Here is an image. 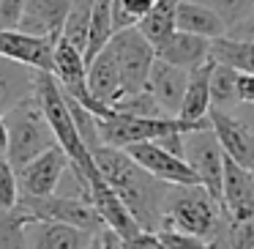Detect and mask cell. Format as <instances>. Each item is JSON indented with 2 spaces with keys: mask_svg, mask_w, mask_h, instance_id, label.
<instances>
[{
  "mask_svg": "<svg viewBox=\"0 0 254 249\" xmlns=\"http://www.w3.org/2000/svg\"><path fill=\"white\" fill-rule=\"evenodd\" d=\"M202 6H208L210 11H216L224 19L227 30L241 28V25L254 19V0H197Z\"/></svg>",
  "mask_w": 254,
  "mask_h": 249,
  "instance_id": "31",
  "label": "cell"
},
{
  "mask_svg": "<svg viewBox=\"0 0 254 249\" xmlns=\"http://www.w3.org/2000/svg\"><path fill=\"white\" fill-rule=\"evenodd\" d=\"M88 249H112V230L110 227H104L101 233H96Z\"/></svg>",
  "mask_w": 254,
  "mask_h": 249,
  "instance_id": "39",
  "label": "cell"
},
{
  "mask_svg": "<svg viewBox=\"0 0 254 249\" xmlns=\"http://www.w3.org/2000/svg\"><path fill=\"white\" fill-rule=\"evenodd\" d=\"M33 216L28 211L17 208H0V249H28L25 230Z\"/></svg>",
  "mask_w": 254,
  "mask_h": 249,
  "instance_id": "30",
  "label": "cell"
},
{
  "mask_svg": "<svg viewBox=\"0 0 254 249\" xmlns=\"http://www.w3.org/2000/svg\"><path fill=\"white\" fill-rule=\"evenodd\" d=\"M178 3H181V0H156V6L150 8V14L137 25L139 33H142L156 50L178 30Z\"/></svg>",
  "mask_w": 254,
  "mask_h": 249,
  "instance_id": "24",
  "label": "cell"
},
{
  "mask_svg": "<svg viewBox=\"0 0 254 249\" xmlns=\"http://www.w3.org/2000/svg\"><path fill=\"white\" fill-rule=\"evenodd\" d=\"M71 159L66 156V151L61 145H52L50 151H44L41 156H36L33 162L17 170L19 175V192L28 194V197H47V194H55L61 186L63 172L68 170Z\"/></svg>",
  "mask_w": 254,
  "mask_h": 249,
  "instance_id": "11",
  "label": "cell"
},
{
  "mask_svg": "<svg viewBox=\"0 0 254 249\" xmlns=\"http://www.w3.org/2000/svg\"><path fill=\"white\" fill-rule=\"evenodd\" d=\"M88 85H90V93L99 104L115 110V104L126 96L123 90V80H121V69H118V61L112 55V50L107 47L104 52L93 58L88 63Z\"/></svg>",
  "mask_w": 254,
  "mask_h": 249,
  "instance_id": "20",
  "label": "cell"
},
{
  "mask_svg": "<svg viewBox=\"0 0 254 249\" xmlns=\"http://www.w3.org/2000/svg\"><path fill=\"white\" fill-rule=\"evenodd\" d=\"M178 30L202 36V39H210V41L227 36L224 19L216 11H210L208 6L197 3V0H181L178 3Z\"/></svg>",
  "mask_w": 254,
  "mask_h": 249,
  "instance_id": "23",
  "label": "cell"
},
{
  "mask_svg": "<svg viewBox=\"0 0 254 249\" xmlns=\"http://www.w3.org/2000/svg\"><path fill=\"white\" fill-rule=\"evenodd\" d=\"M210 55L216 63L232 66L235 72L254 74V41L252 39H235V36H221L210 41Z\"/></svg>",
  "mask_w": 254,
  "mask_h": 249,
  "instance_id": "25",
  "label": "cell"
},
{
  "mask_svg": "<svg viewBox=\"0 0 254 249\" xmlns=\"http://www.w3.org/2000/svg\"><path fill=\"white\" fill-rule=\"evenodd\" d=\"M115 36V25H112V3L110 0H99L93 8V19H90V33H88V47H85V61H93L99 52L107 50V44Z\"/></svg>",
  "mask_w": 254,
  "mask_h": 249,
  "instance_id": "29",
  "label": "cell"
},
{
  "mask_svg": "<svg viewBox=\"0 0 254 249\" xmlns=\"http://www.w3.org/2000/svg\"><path fill=\"white\" fill-rule=\"evenodd\" d=\"M210 126V118L205 123H189L181 118H134L123 112H112L110 118H99V137L104 145L112 148H128L134 143H150L175 132H194V129Z\"/></svg>",
  "mask_w": 254,
  "mask_h": 249,
  "instance_id": "5",
  "label": "cell"
},
{
  "mask_svg": "<svg viewBox=\"0 0 254 249\" xmlns=\"http://www.w3.org/2000/svg\"><path fill=\"white\" fill-rule=\"evenodd\" d=\"M210 69H213V61L205 63L202 69H194L189 72V85L186 93H183V104L178 118L189 123H205L210 112Z\"/></svg>",
  "mask_w": 254,
  "mask_h": 249,
  "instance_id": "22",
  "label": "cell"
},
{
  "mask_svg": "<svg viewBox=\"0 0 254 249\" xmlns=\"http://www.w3.org/2000/svg\"><path fill=\"white\" fill-rule=\"evenodd\" d=\"M96 233L82 230L63 222H47V219H30L25 230L28 249H88Z\"/></svg>",
  "mask_w": 254,
  "mask_h": 249,
  "instance_id": "16",
  "label": "cell"
},
{
  "mask_svg": "<svg viewBox=\"0 0 254 249\" xmlns=\"http://www.w3.org/2000/svg\"><path fill=\"white\" fill-rule=\"evenodd\" d=\"M36 93V69L17 63L11 58H0V115L30 99Z\"/></svg>",
  "mask_w": 254,
  "mask_h": 249,
  "instance_id": "21",
  "label": "cell"
},
{
  "mask_svg": "<svg viewBox=\"0 0 254 249\" xmlns=\"http://www.w3.org/2000/svg\"><path fill=\"white\" fill-rule=\"evenodd\" d=\"M238 101V72L232 66L216 63L210 69V107L216 110H235Z\"/></svg>",
  "mask_w": 254,
  "mask_h": 249,
  "instance_id": "27",
  "label": "cell"
},
{
  "mask_svg": "<svg viewBox=\"0 0 254 249\" xmlns=\"http://www.w3.org/2000/svg\"><path fill=\"white\" fill-rule=\"evenodd\" d=\"M252 41H254V36H252Z\"/></svg>",
  "mask_w": 254,
  "mask_h": 249,
  "instance_id": "42",
  "label": "cell"
},
{
  "mask_svg": "<svg viewBox=\"0 0 254 249\" xmlns=\"http://www.w3.org/2000/svg\"><path fill=\"white\" fill-rule=\"evenodd\" d=\"M232 112H235V115H241L243 121L249 123V129L254 132V104H238Z\"/></svg>",
  "mask_w": 254,
  "mask_h": 249,
  "instance_id": "40",
  "label": "cell"
},
{
  "mask_svg": "<svg viewBox=\"0 0 254 249\" xmlns=\"http://www.w3.org/2000/svg\"><path fill=\"white\" fill-rule=\"evenodd\" d=\"M159 238L167 244V249H210L208 247V238L202 236H194V233H183V230H159Z\"/></svg>",
  "mask_w": 254,
  "mask_h": 249,
  "instance_id": "35",
  "label": "cell"
},
{
  "mask_svg": "<svg viewBox=\"0 0 254 249\" xmlns=\"http://www.w3.org/2000/svg\"><path fill=\"white\" fill-rule=\"evenodd\" d=\"M208 118H210V126H213L216 137H219V145L224 148V154L232 162L252 170L254 167V132L249 129V123L241 115H235V112L216 110V107H210Z\"/></svg>",
  "mask_w": 254,
  "mask_h": 249,
  "instance_id": "14",
  "label": "cell"
},
{
  "mask_svg": "<svg viewBox=\"0 0 254 249\" xmlns=\"http://www.w3.org/2000/svg\"><path fill=\"white\" fill-rule=\"evenodd\" d=\"M221 208L230 219H254V172L230 156L224 159Z\"/></svg>",
  "mask_w": 254,
  "mask_h": 249,
  "instance_id": "15",
  "label": "cell"
},
{
  "mask_svg": "<svg viewBox=\"0 0 254 249\" xmlns=\"http://www.w3.org/2000/svg\"><path fill=\"white\" fill-rule=\"evenodd\" d=\"M183 145H186V154L183 159L194 167L199 183L213 194L221 203V181H224V148L219 145V137H216L213 126L205 129H194V132L183 134Z\"/></svg>",
  "mask_w": 254,
  "mask_h": 249,
  "instance_id": "9",
  "label": "cell"
},
{
  "mask_svg": "<svg viewBox=\"0 0 254 249\" xmlns=\"http://www.w3.org/2000/svg\"><path fill=\"white\" fill-rule=\"evenodd\" d=\"M156 58L183 69V72H194V69H202L205 63L213 61V55H210V39L175 30V33L156 50Z\"/></svg>",
  "mask_w": 254,
  "mask_h": 249,
  "instance_id": "19",
  "label": "cell"
},
{
  "mask_svg": "<svg viewBox=\"0 0 254 249\" xmlns=\"http://www.w3.org/2000/svg\"><path fill=\"white\" fill-rule=\"evenodd\" d=\"M52 74L58 77L63 93H66L68 99H74L77 104H82L85 110H90L96 118H110L112 112H115V110H110V107L99 104V101L93 99L90 85H88V61H85L82 52H79L77 47H71L66 39L55 41V69H52Z\"/></svg>",
  "mask_w": 254,
  "mask_h": 249,
  "instance_id": "8",
  "label": "cell"
},
{
  "mask_svg": "<svg viewBox=\"0 0 254 249\" xmlns=\"http://www.w3.org/2000/svg\"><path fill=\"white\" fill-rule=\"evenodd\" d=\"M210 249H254V219H230L221 216L219 227L208 238Z\"/></svg>",
  "mask_w": 254,
  "mask_h": 249,
  "instance_id": "26",
  "label": "cell"
},
{
  "mask_svg": "<svg viewBox=\"0 0 254 249\" xmlns=\"http://www.w3.org/2000/svg\"><path fill=\"white\" fill-rule=\"evenodd\" d=\"M115 112L134 115V118H170L164 110H161V104L153 99V93H150L148 88L139 90V93L126 96V99H121V101L115 104Z\"/></svg>",
  "mask_w": 254,
  "mask_h": 249,
  "instance_id": "33",
  "label": "cell"
},
{
  "mask_svg": "<svg viewBox=\"0 0 254 249\" xmlns=\"http://www.w3.org/2000/svg\"><path fill=\"white\" fill-rule=\"evenodd\" d=\"M28 0H0V28H19Z\"/></svg>",
  "mask_w": 254,
  "mask_h": 249,
  "instance_id": "37",
  "label": "cell"
},
{
  "mask_svg": "<svg viewBox=\"0 0 254 249\" xmlns=\"http://www.w3.org/2000/svg\"><path fill=\"white\" fill-rule=\"evenodd\" d=\"M186 85H189V72L156 58L153 69H150V77H148V90L153 93V99L159 101L161 110L170 118H178V112H181Z\"/></svg>",
  "mask_w": 254,
  "mask_h": 249,
  "instance_id": "18",
  "label": "cell"
},
{
  "mask_svg": "<svg viewBox=\"0 0 254 249\" xmlns=\"http://www.w3.org/2000/svg\"><path fill=\"white\" fill-rule=\"evenodd\" d=\"M93 162L104 181L121 194L126 208L134 214V219L142 225V230L159 233L164 222V200H167V183L153 178L142 165L131 159V154L112 145H96L90 148Z\"/></svg>",
  "mask_w": 254,
  "mask_h": 249,
  "instance_id": "1",
  "label": "cell"
},
{
  "mask_svg": "<svg viewBox=\"0 0 254 249\" xmlns=\"http://www.w3.org/2000/svg\"><path fill=\"white\" fill-rule=\"evenodd\" d=\"M55 41L58 39L30 36L19 28H0V58H11L36 72H52L55 69Z\"/></svg>",
  "mask_w": 254,
  "mask_h": 249,
  "instance_id": "13",
  "label": "cell"
},
{
  "mask_svg": "<svg viewBox=\"0 0 254 249\" xmlns=\"http://www.w3.org/2000/svg\"><path fill=\"white\" fill-rule=\"evenodd\" d=\"M123 151H128L137 165H142L150 175L159 178L167 186H194V183H199L194 167L183 156H175L164 145H159L156 140H150V143H134Z\"/></svg>",
  "mask_w": 254,
  "mask_h": 249,
  "instance_id": "10",
  "label": "cell"
},
{
  "mask_svg": "<svg viewBox=\"0 0 254 249\" xmlns=\"http://www.w3.org/2000/svg\"><path fill=\"white\" fill-rule=\"evenodd\" d=\"M88 181H90V203L99 211L104 227H110L118 238H131V236H137V233H142V225H139V222L134 219V214L126 208L121 194L104 181L99 167L88 175Z\"/></svg>",
  "mask_w": 254,
  "mask_h": 249,
  "instance_id": "12",
  "label": "cell"
},
{
  "mask_svg": "<svg viewBox=\"0 0 254 249\" xmlns=\"http://www.w3.org/2000/svg\"><path fill=\"white\" fill-rule=\"evenodd\" d=\"M6 123H8L6 159L14 165V170H22L28 162H33L36 156H41L44 151H50L52 145H58L55 132H52V126H50V121H47L36 93L30 96V99L19 101L14 110H8Z\"/></svg>",
  "mask_w": 254,
  "mask_h": 249,
  "instance_id": "3",
  "label": "cell"
},
{
  "mask_svg": "<svg viewBox=\"0 0 254 249\" xmlns=\"http://www.w3.org/2000/svg\"><path fill=\"white\" fill-rule=\"evenodd\" d=\"M107 47L112 50V55H115V61H118L126 96L139 93V90L148 88L150 69H153V63H156V47L139 33V28L118 30ZM126 96H123V99H126Z\"/></svg>",
  "mask_w": 254,
  "mask_h": 249,
  "instance_id": "6",
  "label": "cell"
},
{
  "mask_svg": "<svg viewBox=\"0 0 254 249\" xmlns=\"http://www.w3.org/2000/svg\"><path fill=\"white\" fill-rule=\"evenodd\" d=\"M19 208L28 211L33 219H47V222H63V225H74L90 233H101L104 222H101L99 211L88 200H77L68 194H47V197H28L19 194Z\"/></svg>",
  "mask_w": 254,
  "mask_h": 249,
  "instance_id": "7",
  "label": "cell"
},
{
  "mask_svg": "<svg viewBox=\"0 0 254 249\" xmlns=\"http://www.w3.org/2000/svg\"><path fill=\"white\" fill-rule=\"evenodd\" d=\"M74 0H28L25 14L19 19V30L44 39H61L66 17Z\"/></svg>",
  "mask_w": 254,
  "mask_h": 249,
  "instance_id": "17",
  "label": "cell"
},
{
  "mask_svg": "<svg viewBox=\"0 0 254 249\" xmlns=\"http://www.w3.org/2000/svg\"><path fill=\"white\" fill-rule=\"evenodd\" d=\"M19 175L14 170V165L0 156V208H17L19 203Z\"/></svg>",
  "mask_w": 254,
  "mask_h": 249,
  "instance_id": "34",
  "label": "cell"
},
{
  "mask_svg": "<svg viewBox=\"0 0 254 249\" xmlns=\"http://www.w3.org/2000/svg\"><path fill=\"white\" fill-rule=\"evenodd\" d=\"M112 3V25L118 30L137 28L145 17L150 14V8L156 6V0H110Z\"/></svg>",
  "mask_w": 254,
  "mask_h": 249,
  "instance_id": "32",
  "label": "cell"
},
{
  "mask_svg": "<svg viewBox=\"0 0 254 249\" xmlns=\"http://www.w3.org/2000/svg\"><path fill=\"white\" fill-rule=\"evenodd\" d=\"M252 172H254V167H252Z\"/></svg>",
  "mask_w": 254,
  "mask_h": 249,
  "instance_id": "43",
  "label": "cell"
},
{
  "mask_svg": "<svg viewBox=\"0 0 254 249\" xmlns=\"http://www.w3.org/2000/svg\"><path fill=\"white\" fill-rule=\"evenodd\" d=\"M36 99H39L41 110H44L52 132H55L58 145L66 151V156L71 159V165L79 172L90 175L96 170L93 154L85 145L82 134L77 129V121H74V112L66 101V93H63L61 83H58V77L52 72H36Z\"/></svg>",
  "mask_w": 254,
  "mask_h": 249,
  "instance_id": "2",
  "label": "cell"
},
{
  "mask_svg": "<svg viewBox=\"0 0 254 249\" xmlns=\"http://www.w3.org/2000/svg\"><path fill=\"white\" fill-rule=\"evenodd\" d=\"M238 101L241 104H254V74L238 72Z\"/></svg>",
  "mask_w": 254,
  "mask_h": 249,
  "instance_id": "38",
  "label": "cell"
},
{
  "mask_svg": "<svg viewBox=\"0 0 254 249\" xmlns=\"http://www.w3.org/2000/svg\"><path fill=\"white\" fill-rule=\"evenodd\" d=\"M221 216H224L221 203L202 183H194V186H172L167 192V200H164V222H161V230L170 227V230H183V233H194V236L210 238L213 230L219 227Z\"/></svg>",
  "mask_w": 254,
  "mask_h": 249,
  "instance_id": "4",
  "label": "cell"
},
{
  "mask_svg": "<svg viewBox=\"0 0 254 249\" xmlns=\"http://www.w3.org/2000/svg\"><path fill=\"white\" fill-rule=\"evenodd\" d=\"M99 0H74L71 11L66 17L61 39H66L71 47H77L85 55V47H88V33H90V19H93V8Z\"/></svg>",
  "mask_w": 254,
  "mask_h": 249,
  "instance_id": "28",
  "label": "cell"
},
{
  "mask_svg": "<svg viewBox=\"0 0 254 249\" xmlns=\"http://www.w3.org/2000/svg\"><path fill=\"white\" fill-rule=\"evenodd\" d=\"M112 249H167V244L159 238V233L142 230L131 238H118L112 233Z\"/></svg>",
  "mask_w": 254,
  "mask_h": 249,
  "instance_id": "36",
  "label": "cell"
},
{
  "mask_svg": "<svg viewBox=\"0 0 254 249\" xmlns=\"http://www.w3.org/2000/svg\"><path fill=\"white\" fill-rule=\"evenodd\" d=\"M8 151V123H6V115H0V156H6Z\"/></svg>",
  "mask_w": 254,
  "mask_h": 249,
  "instance_id": "41",
  "label": "cell"
}]
</instances>
